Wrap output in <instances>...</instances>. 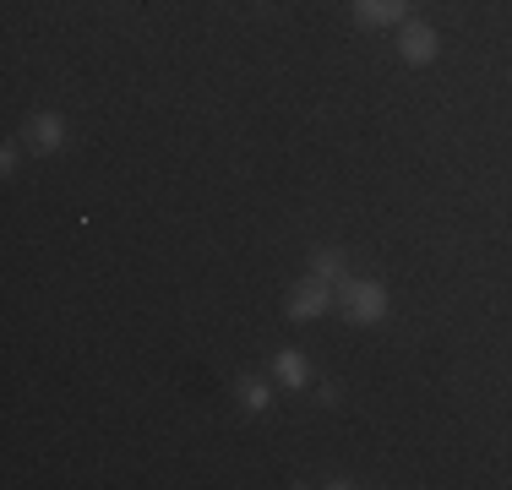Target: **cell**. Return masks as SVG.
<instances>
[{
	"instance_id": "obj_1",
	"label": "cell",
	"mask_w": 512,
	"mask_h": 490,
	"mask_svg": "<svg viewBox=\"0 0 512 490\" xmlns=\"http://www.w3.org/2000/svg\"><path fill=\"white\" fill-rule=\"evenodd\" d=\"M338 311H344V322H355V327H382L387 322L382 278H349V284L338 289Z\"/></svg>"
},
{
	"instance_id": "obj_2",
	"label": "cell",
	"mask_w": 512,
	"mask_h": 490,
	"mask_svg": "<svg viewBox=\"0 0 512 490\" xmlns=\"http://www.w3.org/2000/svg\"><path fill=\"white\" fill-rule=\"evenodd\" d=\"M327 305H333V284H322V278H306V284L289 289L284 316H289V322H316V316H327Z\"/></svg>"
},
{
	"instance_id": "obj_3",
	"label": "cell",
	"mask_w": 512,
	"mask_h": 490,
	"mask_svg": "<svg viewBox=\"0 0 512 490\" xmlns=\"http://www.w3.org/2000/svg\"><path fill=\"white\" fill-rule=\"evenodd\" d=\"M436 49H442V39H436L431 22H404V33H398V55H404L409 66H431Z\"/></svg>"
},
{
	"instance_id": "obj_4",
	"label": "cell",
	"mask_w": 512,
	"mask_h": 490,
	"mask_svg": "<svg viewBox=\"0 0 512 490\" xmlns=\"http://www.w3.org/2000/svg\"><path fill=\"white\" fill-rule=\"evenodd\" d=\"M22 137H28L33 153H55V147L66 142V120L50 115V109H39V115H28V120H22Z\"/></svg>"
},
{
	"instance_id": "obj_5",
	"label": "cell",
	"mask_w": 512,
	"mask_h": 490,
	"mask_svg": "<svg viewBox=\"0 0 512 490\" xmlns=\"http://www.w3.org/2000/svg\"><path fill=\"white\" fill-rule=\"evenodd\" d=\"M360 28H387V22H409V0H349Z\"/></svg>"
},
{
	"instance_id": "obj_6",
	"label": "cell",
	"mask_w": 512,
	"mask_h": 490,
	"mask_svg": "<svg viewBox=\"0 0 512 490\" xmlns=\"http://www.w3.org/2000/svg\"><path fill=\"white\" fill-rule=\"evenodd\" d=\"M273 382H278V387H289V392L311 387V365H306V354L278 349V354H273Z\"/></svg>"
},
{
	"instance_id": "obj_7",
	"label": "cell",
	"mask_w": 512,
	"mask_h": 490,
	"mask_svg": "<svg viewBox=\"0 0 512 490\" xmlns=\"http://www.w3.org/2000/svg\"><path fill=\"white\" fill-rule=\"evenodd\" d=\"M311 278H322V284H344V251H338V245H316L311 251Z\"/></svg>"
},
{
	"instance_id": "obj_8",
	"label": "cell",
	"mask_w": 512,
	"mask_h": 490,
	"mask_svg": "<svg viewBox=\"0 0 512 490\" xmlns=\"http://www.w3.org/2000/svg\"><path fill=\"white\" fill-rule=\"evenodd\" d=\"M235 392H240V409H246V414H262L267 403H273V387L256 382V376H246V382H240Z\"/></svg>"
},
{
	"instance_id": "obj_9",
	"label": "cell",
	"mask_w": 512,
	"mask_h": 490,
	"mask_svg": "<svg viewBox=\"0 0 512 490\" xmlns=\"http://www.w3.org/2000/svg\"><path fill=\"white\" fill-rule=\"evenodd\" d=\"M338 398H344V392H338V382H316V403H322V409H333Z\"/></svg>"
},
{
	"instance_id": "obj_10",
	"label": "cell",
	"mask_w": 512,
	"mask_h": 490,
	"mask_svg": "<svg viewBox=\"0 0 512 490\" xmlns=\"http://www.w3.org/2000/svg\"><path fill=\"white\" fill-rule=\"evenodd\" d=\"M0 169H6V175H17V142L0 147Z\"/></svg>"
}]
</instances>
